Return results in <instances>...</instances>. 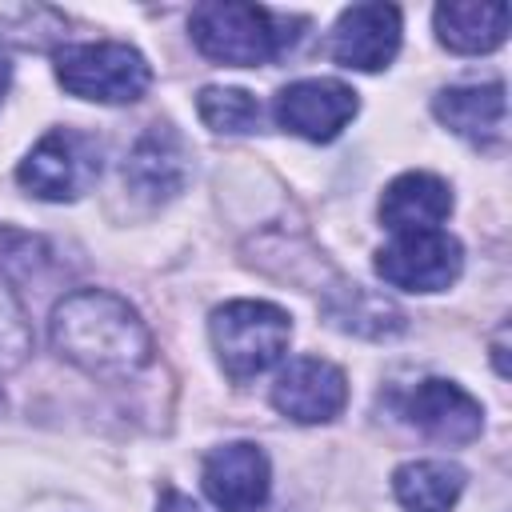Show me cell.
I'll return each mask as SVG.
<instances>
[{"instance_id": "obj_9", "label": "cell", "mask_w": 512, "mask_h": 512, "mask_svg": "<svg viewBox=\"0 0 512 512\" xmlns=\"http://www.w3.org/2000/svg\"><path fill=\"white\" fill-rule=\"evenodd\" d=\"M400 48V8L392 4H352L332 28V60L356 72H380Z\"/></svg>"}, {"instance_id": "obj_16", "label": "cell", "mask_w": 512, "mask_h": 512, "mask_svg": "<svg viewBox=\"0 0 512 512\" xmlns=\"http://www.w3.org/2000/svg\"><path fill=\"white\" fill-rule=\"evenodd\" d=\"M324 312L336 328L344 332H356V336H368V340H384V336H396L404 328V316L392 300L376 296L372 288L364 284H340L328 292L324 300Z\"/></svg>"}, {"instance_id": "obj_22", "label": "cell", "mask_w": 512, "mask_h": 512, "mask_svg": "<svg viewBox=\"0 0 512 512\" xmlns=\"http://www.w3.org/2000/svg\"><path fill=\"white\" fill-rule=\"evenodd\" d=\"M0 408H4V400H0Z\"/></svg>"}, {"instance_id": "obj_20", "label": "cell", "mask_w": 512, "mask_h": 512, "mask_svg": "<svg viewBox=\"0 0 512 512\" xmlns=\"http://www.w3.org/2000/svg\"><path fill=\"white\" fill-rule=\"evenodd\" d=\"M160 512H200L188 496H180V492H164L160 496Z\"/></svg>"}, {"instance_id": "obj_4", "label": "cell", "mask_w": 512, "mask_h": 512, "mask_svg": "<svg viewBox=\"0 0 512 512\" xmlns=\"http://www.w3.org/2000/svg\"><path fill=\"white\" fill-rule=\"evenodd\" d=\"M56 80L64 92L96 104H132L148 92L152 68L148 60L116 40L96 44H68L56 52Z\"/></svg>"}, {"instance_id": "obj_13", "label": "cell", "mask_w": 512, "mask_h": 512, "mask_svg": "<svg viewBox=\"0 0 512 512\" xmlns=\"http://www.w3.org/2000/svg\"><path fill=\"white\" fill-rule=\"evenodd\" d=\"M432 112L440 124H448L456 136L472 140L476 148L484 144H500L504 140V128H508V96H504V84L492 80V84H456V88H444L436 100H432Z\"/></svg>"}, {"instance_id": "obj_3", "label": "cell", "mask_w": 512, "mask_h": 512, "mask_svg": "<svg viewBox=\"0 0 512 512\" xmlns=\"http://www.w3.org/2000/svg\"><path fill=\"white\" fill-rule=\"evenodd\" d=\"M292 336V320L284 308L264 300H232L212 312V344L224 372L240 384L268 372Z\"/></svg>"}, {"instance_id": "obj_1", "label": "cell", "mask_w": 512, "mask_h": 512, "mask_svg": "<svg viewBox=\"0 0 512 512\" xmlns=\"http://www.w3.org/2000/svg\"><path fill=\"white\" fill-rule=\"evenodd\" d=\"M52 344L64 360L104 380H128L152 360L140 312L104 288H80L52 308Z\"/></svg>"}, {"instance_id": "obj_15", "label": "cell", "mask_w": 512, "mask_h": 512, "mask_svg": "<svg viewBox=\"0 0 512 512\" xmlns=\"http://www.w3.org/2000/svg\"><path fill=\"white\" fill-rule=\"evenodd\" d=\"M436 32L452 52H492L508 36V4L456 0L436 8Z\"/></svg>"}, {"instance_id": "obj_7", "label": "cell", "mask_w": 512, "mask_h": 512, "mask_svg": "<svg viewBox=\"0 0 512 512\" xmlns=\"http://www.w3.org/2000/svg\"><path fill=\"white\" fill-rule=\"evenodd\" d=\"M276 124L304 140H332L356 116V92L340 80H296L276 92Z\"/></svg>"}, {"instance_id": "obj_14", "label": "cell", "mask_w": 512, "mask_h": 512, "mask_svg": "<svg viewBox=\"0 0 512 512\" xmlns=\"http://www.w3.org/2000/svg\"><path fill=\"white\" fill-rule=\"evenodd\" d=\"M452 212V192L432 172H404L380 196V220L392 232H424L436 228Z\"/></svg>"}, {"instance_id": "obj_10", "label": "cell", "mask_w": 512, "mask_h": 512, "mask_svg": "<svg viewBox=\"0 0 512 512\" xmlns=\"http://www.w3.org/2000/svg\"><path fill=\"white\" fill-rule=\"evenodd\" d=\"M192 172V156L184 136L172 124H152L128 152L124 160V184L128 192H136L148 204H164L172 200Z\"/></svg>"}, {"instance_id": "obj_8", "label": "cell", "mask_w": 512, "mask_h": 512, "mask_svg": "<svg viewBox=\"0 0 512 512\" xmlns=\"http://www.w3.org/2000/svg\"><path fill=\"white\" fill-rule=\"evenodd\" d=\"M272 404L280 416H288L296 424H324V420L340 416V408L348 404V380L336 364H328L320 356H300L276 376Z\"/></svg>"}, {"instance_id": "obj_2", "label": "cell", "mask_w": 512, "mask_h": 512, "mask_svg": "<svg viewBox=\"0 0 512 512\" xmlns=\"http://www.w3.org/2000/svg\"><path fill=\"white\" fill-rule=\"evenodd\" d=\"M188 28L208 60L232 68H256L276 60L296 40V32L288 28H300V20H284L256 4H200L192 8Z\"/></svg>"}, {"instance_id": "obj_6", "label": "cell", "mask_w": 512, "mask_h": 512, "mask_svg": "<svg viewBox=\"0 0 512 512\" xmlns=\"http://www.w3.org/2000/svg\"><path fill=\"white\" fill-rule=\"evenodd\" d=\"M460 268H464L460 240L440 228L392 232V240L376 252L380 280L408 292H440L460 276Z\"/></svg>"}, {"instance_id": "obj_18", "label": "cell", "mask_w": 512, "mask_h": 512, "mask_svg": "<svg viewBox=\"0 0 512 512\" xmlns=\"http://www.w3.org/2000/svg\"><path fill=\"white\" fill-rule=\"evenodd\" d=\"M196 112L212 132H228V136H244L260 128V104L252 92L244 88H204L196 96Z\"/></svg>"}, {"instance_id": "obj_17", "label": "cell", "mask_w": 512, "mask_h": 512, "mask_svg": "<svg viewBox=\"0 0 512 512\" xmlns=\"http://www.w3.org/2000/svg\"><path fill=\"white\" fill-rule=\"evenodd\" d=\"M404 512H452L464 492V472L448 460H412L392 476Z\"/></svg>"}, {"instance_id": "obj_11", "label": "cell", "mask_w": 512, "mask_h": 512, "mask_svg": "<svg viewBox=\"0 0 512 512\" xmlns=\"http://www.w3.org/2000/svg\"><path fill=\"white\" fill-rule=\"evenodd\" d=\"M204 492L220 512H256L268 500V456L248 444L232 440L204 456Z\"/></svg>"}, {"instance_id": "obj_12", "label": "cell", "mask_w": 512, "mask_h": 512, "mask_svg": "<svg viewBox=\"0 0 512 512\" xmlns=\"http://www.w3.org/2000/svg\"><path fill=\"white\" fill-rule=\"evenodd\" d=\"M404 412L428 440L440 444H468L484 428V408L452 380H420Z\"/></svg>"}, {"instance_id": "obj_19", "label": "cell", "mask_w": 512, "mask_h": 512, "mask_svg": "<svg viewBox=\"0 0 512 512\" xmlns=\"http://www.w3.org/2000/svg\"><path fill=\"white\" fill-rule=\"evenodd\" d=\"M32 352V328L28 316L20 308V300L12 296V288L0 280V376L20 368Z\"/></svg>"}, {"instance_id": "obj_5", "label": "cell", "mask_w": 512, "mask_h": 512, "mask_svg": "<svg viewBox=\"0 0 512 512\" xmlns=\"http://www.w3.org/2000/svg\"><path fill=\"white\" fill-rule=\"evenodd\" d=\"M100 176V144L88 132L56 128L24 156L16 180L36 200H76Z\"/></svg>"}, {"instance_id": "obj_21", "label": "cell", "mask_w": 512, "mask_h": 512, "mask_svg": "<svg viewBox=\"0 0 512 512\" xmlns=\"http://www.w3.org/2000/svg\"><path fill=\"white\" fill-rule=\"evenodd\" d=\"M8 80H12V60L0 52V100H4V92H8Z\"/></svg>"}]
</instances>
